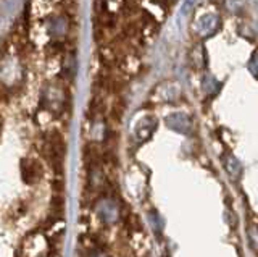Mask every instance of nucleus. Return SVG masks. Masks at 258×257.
Wrapping results in <instances>:
<instances>
[{"label": "nucleus", "instance_id": "nucleus-1", "mask_svg": "<svg viewBox=\"0 0 258 257\" xmlns=\"http://www.w3.org/2000/svg\"><path fill=\"white\" fill-rule=\"evenodd\" d=\"M220 28H221L220 15H218L216 12H210V10L202 12L192 23L194 34H197L199 37H204V39L216 34Z\"/></svg>", "mask_w": 258, "mask_h": 257}, {"label": "nucleus", "instance_id": "nucleus-2", "mask_svg": "<svg viewBox=\"0 0 258 257\" xmlns=\"http://www.w3.org/2000/svg\"><path fill=\"white\" fill-rule=\"evenodd\" d=\"M64 152H67V146H64L63 138L58 133H52L45 141V156L56 172H61Z\"/></svg>", "mask_w": 258, "mask_h": 257}, {"label": "nucleus", "instance_id": "nucleus-3", "mask_svg": "<svg viewBox=\"0 0 258 257\" xmlns=\"http://www.w3.org/2000/svg\"><path fill=\"white\" fill-rule=\"evenodd\" d=\"M44 107L47 110H50L52 114H60L64 109V102H67V92L61 86L58 84H50L47 86V89L44 91Z\"/></svg>", "mask_w": 258, "mask_h": 257}, {"label": "nucleus", "instance_id": "nucleus-4", "mask_svg": "<svg viewBox=\"0 0 258 257\" xmlns=\"http://www.w3.org/2000/svg\"><path fill=\"white\" fill-rule=\"evenodd\" d=\"M166 125H168V128H171V130H174L177 133H184V134H187L192 130L190 118L185 114H181V112H174V114L168 115Z\"/></svg>", "mask_w": 258, "mask_h": 257}, {"label": "nucleus", "instance_id": "nucleus-5", "mask_svg": "<svg viewBox=\"0 0 258 257\" xmlns=\"http://www.w3.org/2000/svg\"><path fill=\"white\" fill-rule=\"evenodd\" d=\"M21 175H23L24 181L32 184L40 180V176H42V167H40L37 162H34V160H23Z\"/></svg>", "mask_w": 258, "mask_h": 257}, {"label": "nucleus", "instance_id": "nucleus-6", "mask_svg": "<svg viewBox=\"0 0 258 257\" xmlns=\"http://www.w3.org/2000/svg\"><path fill=\"white\" fill-rule=\"evenodd\" d=\"M177 95H179V89H177V86L174 83L160 84L155 89V92H153V97L157 100H163V102L174 100V99H177Z\"/></svg>", "mask_w": 258, "mask_h": 257}, {"label": "nucleus", "instance_id": "nucleus-7", "mask_svg": "<svg viewBox=\"0 0 258 257\" xmlns=\"http://www.w3.org/2000/svg\"><path fill=\"white\" fill-rule=\"evenodd\" d=\"M155 128H157V122H155V118H152V117H147V118H142L139 125L136 126V134H137V138L139 139H147L152 136V133L155 131Z\"/></svg>", "mask_w": 258, "mask_h": 257}, {"label": "nucleus", "instance_id": "nucleus-8", "mask_svg": "<svg viewBox=\"0 0 258 257\" xmlns=\"http://www.w3.org/2000/svg\"><path fill=\"white\" fill-rule=\"evenodd\" d=\"M116 214H118V209L115 207V204L111 200H102V204L99 205V215L103 222H113L116 219Z\"/></svg>", "mask_w": 258, "mask_h": 257}, {"label": "nucleus", "instance_id": "nucleus-9", "mask_svg": "<svg viewBox=\"0 0 258 257\" xmlns=\"http://www.w3.org/2000/svg\"><path fill=\"white\" fill-rule=\"evenodd\" d=\"M48 29H50V33L53 34V37H60V36H64L68 31V23L64 18H55L50 21V26H48Z\"/></svg>", "mask_w": 258, "mask_h": 257}, {"label": "nucleus", "instance_id": "nucleus-10", "mask_svg": "<svg viewBox=\"0 0 258 257\" xmlns=\"http://www.w3.org/2000/svg\"><path fill=\"white\" fill-rule=\"evenodd\" d=\"M192 62H194V67H196L197 70H202L205 67V50H204V45H197L196 49L192 50Z\"/></svg>", "mask_w": 258, "mask_h": 257}, {"label": "nucleus", "instance_id": "nucleus-11", "mask_svg": "<svg viewBox=\"0 0 258 257\" xmlns=\"http://www.w3.org/2000/svg\"><path fill=\"white\" fill-rule=\"evenodd\" d=\"M224 167H226V170L229 172V175L232 176H239L240 175V164H239V160L237 159H234L232 156H228L224 159Z\"/></svg>", "mask_w": 258, "mask_h": 257}, {"label": "nucleus", "instance_id": "nucleus-12", "mask_svg": "<svg viewBox=\"0 0 258 257\" xmlns=\"http://www.w3.org/2000/svg\"><path fill=\"white\" fill-rule=\"evenodd\" d=\"M224 5L231 13H240L247 7V0H224Z\"/></svg>", "mask_w": 258, "mask_h": 257}, {"label": "nucleus", "instance_id": "nucleus-13", "mask_svg": "<svg viewBox=\"0 0 258 257\" xmlns=\"http://www.w3.org/2000/svg\"><path fill=\"white\" fill-rule=\"evenodd\" d=\"M63 209H64V204H63V199L60 196H56L52 199V211L56 217H61L63 214Z\"/></svg>", "mask_w": 258, "mask_h": 257}, {"label": "nucleus", "instance_id": "nucleus-14", "mask_svg": "<svg viewBox=\"0 0 258 257\" xmlns=\"http://www.w3.org/2000/svg\"><path fill=\"white\" fill-rule=\"evenodd\" d=\"M255 63H256V57H255V54H253L252 60H250V67H252V68H250V70H252V73H253V75L256 73V71H255Z\"/></svg>", "mask_w": 258, "mask_h": 257}]
</instances>
